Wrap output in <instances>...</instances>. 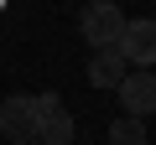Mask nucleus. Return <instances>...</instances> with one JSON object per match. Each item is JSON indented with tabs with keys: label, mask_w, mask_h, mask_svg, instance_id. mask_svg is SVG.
<instances>
[{
	"label": "nucleus",
	"mask_w": 156,
	"mask_h": 145,
	"mask_svg": "<svg viewBox=\"0 0 156 145\" xmlns=\"http://www.w3.org/2000/svg\"><path fill=\"white\" fill-rule=\"evenodd\" d=\"M78 31H83V42L94 52H120V36H125V11L109 5V0H99V5H89L83 16H78Z\"/></svg>",
	"instance_id": "obj_1"
},
{
	"label": "nucleus",
	"mask_w": 156,
	"mask_h": 145,
	"mask_svg": "<svg viewBox=\"0 0 156 145\" xmlns=\"http://www.w3.org/2000/svg\"><path fill=\"white\" fill-rule=\"evenodd\" d=\"M37 114H42L37 145H73V114L62 109L57 93H37Z\"/></svg>",
	"instance_id": "obj_4"
},
{
	"label": "nucleus",
	"mask_w": 156,
	"mask_h": 145,
	"mask_svg": "<svg viewBox=\"0 0 156 145\" xmlns=\"http://www.w3.org/2000/svg\"><path fill=\"white\" fill-rule=\"evenodd\" d=\"M37 130H42V114H37L31 93H11L0 104V135L11 145H37Z\"/></svg>",
	"instance_id": "obj_2"
},
{
	"label": "nucleus",
	"mask_w": 156,
	"mask_h": 145,
	"mask_svg": "<svg viewBox=\"0 0 156 145\" xmlns=\"http://www.w3.org/2000/svg\"><path fill=\"white\" fill-rule=\"evenodd\" d=\"M89 83L94 88H120L125 83V57L120 52H94L89 57Z\"/></svg>",
	"instance_id": "obj_6"
},
{
	"label": "nucleus",
	"mask_w": 156,
	"mask_h": 145,
	"mask_svg": "<svg viewBox=\"0 0 156 145\" xmlns=\"http://www.w3.org/2000/svg\"><path fill=\"white\" fill-rule=\"evenodd\" d=\"M120 104H125L130 119L156 114V72H125V83H120Z\"/></svg>",
	"instance_id": "obj_5"
},
{
	"label": "nucleus",
	"mask_w": 156,
	"mask_h": 145,
	"mask_svg": "<svg viewBox=\"0 0 156 145\" xmlns=\"http://www.w3.org/2000/svg\"><path fill=\"white\" fill-rule=\"evenodd\" d=\"M120 57L135 62L140 72H156V21H125V36H120Z\"/></svg>",
	"instance_id": "obj_3"
},
{
	"label": "nucleus",
	"mask_w": 156,
	"mask_h": 145,
	"mask_svg": "<svg viewBox=\"0 0 156 145\" xmlns=\"http://www.w3.org/2000/svg\"><path fill=\"white\" fill-rule=\"evenodd\" d=\"M109 145H146V124L130 119V114L115 119V124H109Z\"/></svg>",
	"instance_id": "obj_7"
}]
</instances>
